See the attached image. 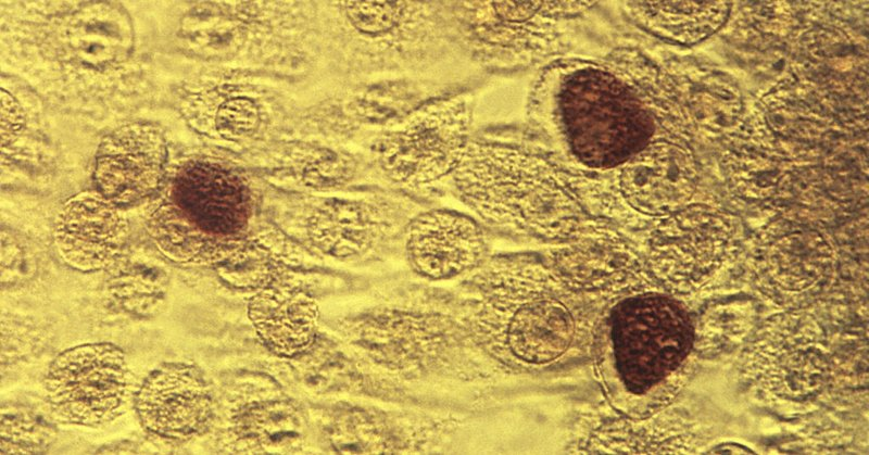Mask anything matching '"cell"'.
I'll return each instance as SVG.
<instances>
[{
    "label": "cell",
    "instance_id": "cell-1",
    "mask_svg": "<svg viewBox=\"0 0 869 455\" xmlns=\"http://www.w3.org/2000/svg\"><path fill=\"white\" fill-rule=\"evenodd\" d=\"M605 307L571 290L543 258L488 257L458 317L494 363L544 371L591 358Z\"/></svg>",
    "mask_w": 869,
    "mask_h": 455
},
{
    "label": "cell",
    "instance_id": "cell-4",
    "mask_svg": "<svg viewBox=\"0 0 869 455\" xmlns=\"http://www.w3.org/2000/svg\"><path fill=\"white\" fill-rule=\"evenodd\" d=\"M451 180L486 224L546 243L572 236L590 217L565 167L526 147L471 139Z\"/></svg>",
    "mask_w": 869,
    "mask_h": 455
},
{
    "label": "cell",
    "instance_id": "cell-16",
    "mask_svg": "<svg viewBox=\"0 0 869 455\" xmlns=\"http://www.w3.org/2000/svg\"><path fill=\"white\" fill-rule=\"evenodd\" d=\"M134 407L142 429L167 442H186L212 427L216 404L211 387L197 366L164 363L140 383Z\"/></svg>",
    "mask_w": 869,
    "mask_h": 455
},
{
    "label": "cell",
    "instance_id": "cell-14",
    "mask_svg": "<svg viewBox=\"0 0 869 455\" xmlns=\"http://www.w3.org/2000/svg\"><path fill=\"white\" fill-rule=\"evenodd\" d=\"M547 245L542 257L546 264L571 290L603 307L630 294L659 290L643 252L607 220L590 216L572 236Z\"/></svg>",
    "mask_w": 869,
    "mask_h": 455
},
{
    "label": "cell",
    "instance_id": "cell-21",
    "mask_svg": "<svg viewBox=\"0 0 869 455\" xmlns=\"http://www.w3.org/2000/svg\"><path fill=\"white\" fill-rule=\"evenodd\" d=\"M307 439L303 409L276 387L249 390L228 410L224 442L231 453H303Z\"/></svg>",
    "mask_w": 869,
    "mask_h": 455
},
{
    "label": "cell",
    "instance_id": "cell-30",
    "mask_svg": "<svg viewBox=\"0 0 869 455\" xmlns=\"http://www.w3.org/2000/svg\"><path fill=\"white\" fill-rule=\"evenodd\" d=\"M113 266L109 291L121 308L138 317L155 316L163 309L169 277L162 263L134 257L119 258Z\"/></svg>",
    "mask_w": 869,
    "mask_h": 455
},
{
    "label": "cell",
    "instance_id": "cell-2",
    "mask_svg": "<svg viewBox=\"0 0 869 455\" xmlns=\"http://www.w3.org/2000/svg\"><path fill=\"white\" fill-rule=\"evenodd\" d=\"M530 126L565 167L612 169L664 135L635 81L608 53L562 56L540 68L526 98Z\"/></svg>",
    "mask_w": 869,
    "mask_h": 455
},
{
    "label": "cell",
    "instance_id": "cell-8",
    "mask_svg": "<svg viewBox=\"0 0 869 455\" xmlns=\"http://www.w3.org/2000/svg\"><path fill=\"white\" fill-rule=\"evenodd\" d=\"M457 42L481 68L517 72L564 56L596 1H446Z\"/></svg>",
    "mask_w": 869,
    "mask_h": 455
},
{
    "label": "cell",
    "instance_id": "cell-20",
    "mask_svg": "<svg viewBox=\"0 0 869 455\" xmlns=\"http://www.w3.org/2000/svg\"><path fill=\"white\" fill-rule=\"evenodd\" d=\"M128 231L121 207L95 189L77 193L62 205L54 243L66 265L92 273L111 268L122 257Z\"/></svg>",
    "mask_w": 869,
    "mask_h": 455
},
{
    "label": "cell",
    "instance_id": "cell-22",
    "mask_svg": "<svg viewBox=\"0 0 869 455\" xmlns=\"http://www.w3.org/2000/svg\"><path fill=\"white\" fill-rule=\"evenodd\" d=\"M436 428L430 419L343 406L320 419L319 443L330 453H415L432 442Z\"/></svg>",
    "mask_w": 869,
    "mask_h": 455
},
{
    "label": "cell",
    "instance_id": "cell-10",
    "mask_svg": "<svg viewBox=\"0 0 869 455\" xmlns=\"http://www.w3.org/2000/svg\"><path fill=\"white\" fill-rule=\"evenodd\" d=\"M821 224L791 213L756 232L747 257L753 288L781 309H808L835 286L841 257Z\"/></svg>",
    "mask_w": 869,
    "mask_h": 455
},
{
    "label": "cell",
    "instance_id": "cell-31",
    "mask_svg": "<svg viewBox=\"0 0 869 455\" xmlns=\"http://www.w3.org/2000/svg\"><path fill=\"white\" fill-rule=\"evenodd\" d=\"M755 321L753 304L743 299L708 306L693 321V349L698 357H716L740 345Z\"/></svg>",
    "mask_w": 869,
    "mask_h": 455
},
{
    "label": "cell",
    "instance_id": "cell-32",
    "mask_svg": "<svg viewBox=\"0 0 869 455\" xmlns=\"http://www.w3.org/2000/svg\"><path fill=\"white\" fill-rule=\"evenodd\" d=\"M286 161L299 186L315 191L341 189L353 179L356 170V161L350 153L319 146L297 147Z\"/></svg>",
    "mask_w": 869,
    "mask_h": 455
},
{
    "label": "cell",
    "instance_id": "cell-6",
    "mask_svg": "<svg viewBox=\"0 0 869 455\" xmlns=\"http://www.w3.org/2000/svg\"><path fill=\"white\" fill-rule=\"evenodd\" d=\"M315 9L317 34L350 69L424 71L449 58L473 61L455 38L444 2L325 1Z\"/></svg>",
    "mask_w": 869,
    "mask_h": 455
},
{
    "label": "cell",
    "instance_id": "cell-25",
    "mask_svg": "<svg viewBox=\"0 0 869 455\" xmlns=\"http://www.w3.org/2000/svg\"><path fill=\"white\" fill-rule=\"evenodd\" d=\"M248 316L263 345L280 358L297 359L317 342V301L288 281L251 294Z\"/></svg>",
    "mask_w": 869,
    "mask_h": 455
},
{
    "label": "cell",
    "instance_id": "cell-7",
    "mask_svg": "<svg viewBox=\"0 0 869 455\" xmlns=\"http://www.w3.org/2000/svg\"><path fill=\"white\" fill-rule=\"evenodd\" d=\"M565 169L587 213L621 229H650L690 204L700 182L692 150L687 142L666 135H657L612 169Z\"/></svg>",
    "mask_w": 869,
    "mask_h": 455
},
{
    "label": "cell",
    "instance_id": "cell-12",
    "mask_svg": "<svg viewBox=\"0 0 869 455\" xmlns=\"http://www.w3.org/2000/svg\"><path fill=\"white\" fill-rule=\"evenodd\" d=\"M474 108L466 91L420 105L376 141L378 165L394 182L413 188L451 178L471 140Z\"/></svg>",
    "mask_w": 869,
    "mask_h": 455
},
{
    "label": "cell",
    "instance_id": "cell-24",
    "mask_svg": "<svg viewBox=\"0 0 869 455\" xmlns=\"http://www.w3.org/2000/svg\"><path fill=\"white\" fill-rule=\"evenodd\" d=\"M298 223L312 248L338 260L366 254L389 228L387 215L374 202L339 197L307 201Z\"/></svg>",
    "mask_w": 869,
    "mask_h": 455
},
{
    "label": "cell",
    "instance_id": "cell-17",
    "mask_svg": "<svg viewBox=\"0 0 869 455\" xmlns=\"http://www.w3.org/2000/svg\"><path fill=\"white\" fill-rule=\"evenodd\" d=\"M168 147L161 127L147 122L122 125L100 142L95 161L96 190L117 206L153 199L168 172Z\"/></svg>",
    "mask_w": 869,
    "mask_h": 455
},
{
    "label": "cell",
    "instance_id": "cell-33",
    "mask_svg": "<svg viewBox=\"0 0 869 455\" xmlns=\"http://www.w3.org/2000/svg\"><path fill=\"white\" fill-rule=\"evenodd\" d=\"M53 418L30 404H3L0 424V453L46 452L56 437Z\"/></svg>",
    "mask_w": 869,
    "mask_h": 455
},
{
    "label": "cell",
    "instance_id": "cell-29",
    "mask_svg": "<svg viewBox=\"0 0 869 455\" xmlns=\"http://www.w3.org/2000/svg\"><path fill=\"white\" fill-rule=\"evenodd\" d=\"M301 261L300 248L286 233L269 227L251 231L229 257L214 267L227 286L253 294L287 282V275Z\"/></svg>",
    "mask_w": 869,
    "mask_h": 455
},
{
    "label": "cell",
    "instance_id": "cell-26",
    "mask_svg": "<svg viewBox=\"0 0 869 455\" xmlns=\"http://www.w3.org/2000/svg\"><path fill=\"white\" fill-rule=\"evenodd\" d=\"M673 77L695 135L722 139L746 113L742 91L727 73L694 61L664 64Z\"/></svg>",
    "mask_w": 869,
    "mask_h": 455
},
{
    "label": "cell",
    "instance_id": "cell-5",
    "mask_svg": "<svg viewBox=\"0 0 869 455\" xmlns=\"http://www.w3.org/2000/svg\"><path fill=\"white\" fill-rule=\"evenodd\" d=\"M152 202L147 231L159 252L175 263L216 266L252 231L248 181L219 159L191 155L178 161Z\"/></svg>",
    "mask_w": 869,
    "mask_h": 455
},
{
    "label": "cell",
    "instance_id": "cell-23",
    "mask_svg": "<svg viewBox=\"0 0 869 455\" xmlns=\"http://www.w3.org/2000/svg\"><path fill=\"white\" fill-rule=\"evenodd\" d=\"M273 101L272 92L259 85L222 81L189 94L182 113L193 129L210 139L245 144L272 124Z\"/></svg>",
    "mask_w": 869,
    "mask_h": 455
},
{
    "label": "cell",
    "instance_id": "cell-9",
    "mask_svg": "<svg viewBox=\"0 0 869 455\" xmlns=\"http://www.w3.org/2000/svg\"><path fill=\"white\" fill-rule=\"evenodd\" d=\"M830 368L822 324L808 309H781L753 334L743 354L741 378L765 403L796 410L821 394Z\"/></svg>",
    "mask_w": 869,
    "mask_h": 455
},
{
    "label": "cell",
    "instance_id": "cell-11",
    "mask_svg": "<svg viewBox=\"0 0 869 455\" xmlns=\"http://www.w3.org/2000/svg\"><path fill=\"white\" fill-rule=\"evenodd\" d=\"M742 247L743 228L733 214L709 203L691 202L648 229L643 255L659 290L687 296L719 279Z\"/></svg>",
    "mask_w": 869,
    "mask_h": 455
},
{
    "label": "cell",
    "instance_id": "cell-15",
    "mask_svg": "<svg viewBox=\"0 0 869 455\" xmlns=\"http://www.w3.org/2000/svg\"><path fill=\"white\" fill-rule=\"evenodd\" d=\"M45 389L48 407L61 422L106 425L123 413L129 397L126 355L110 342L70 347L51 363Z\"/></svg>",
    "mask_w": 869,
    "mask_h": 455
},
{
    "label": "cell",
    "instance_id": "cell-18",
    "mask_svg": "<svg viewBox=\"0 0 869 455\" xmlns=\"http://www.w3.org/2000/svg\"><path fill=\"white\" fill-rule=\"evenodd\" d=\"M53 58L73 76L104 79L129 60L134 31L126 11L116 3L83 4L53 25Z\"/></svg>",
    "mask_w": 869,
    "mask_h": 455
},
{
    "label": "cell",
    "instance_id": "cell-13",
    "mask_svg": "<svg viewBox=\"0 0 869 455\" xmlns=\"http://www.w3.org/2000/svg\"><path fill=\"white\" fill-rule=\"evenodd\" d=\"M351 342L371 363L394 372H418L487 356L458 315L382 311L363 317Z\"/></svg>",
    "mask_w": 869,
    "mask_h": 455
},
{
    "label": "cell",
    "instance_id": "cell-27",
    "mask_svg": "<svg viewBox=\"0 0 869 455\" xmlns=\"http://www.w3.org/2000/svg\"><path fill=\"white\" fill-rule=\"evenodd\" d=\"M703 438L695 422L667 408L642 419L621 417L591 437L600 452L689 454L697 452Z\"/></svg>",
    "mask_w": 869,
    "mask_h": 455
},
{
    "label": "cell",
    "instance_id": "cell-19",
    "mask_svg": "<svg viewBox=\"0 0 869 455\" xmlns=\"http://www.w3.org/2000/svg\"><path fill=\"white\" fill-rule=\"evenodd\" d=\"M404 249L414 273L432 281L469 276L489 257L479 224L465 214L440 208L411 219L405 227Z\"/></svg>",
    "mask_w": 869,
    "mask_h": 455
},
{
    "label": "cell",
    "instance_id": "cell-28",
    "mask_svg": "<svg viewBox=\"0 0 869 455\" xmlns=\"http://www.w3.org/2000/svg\"><path fill=\"white\" fill-rule=\"evenodd\" d=\"M730 1H624L626 15L641 29L664 41L693 46L715 35L728 22Z\"/></svg>",
    "mask_w": 869,
    "mask_h": 455
},
{
    "label": "cell",
    "instance_id": "cell-3",
    "mask_svg": "<svg viewBox=\"0 0 869 455\" xmlns=\"http://www.w3.org/2000/svg\"><path fill=\"white\" fill-rule=\"evenodd\" d=\"M693 331L683 304L660 290L630 294L604 308L591 359L619 416L642 419L669 407L694 370Z\"/></svg>",
    "mask_w": 869,
    "mask_h": 455
}]
</instances>
